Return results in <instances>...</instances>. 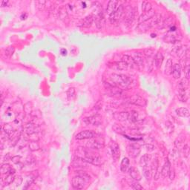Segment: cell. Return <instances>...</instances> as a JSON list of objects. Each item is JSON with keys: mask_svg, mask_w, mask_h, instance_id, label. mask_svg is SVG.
Instances as JSON below:
<instances>
[{"mask_svg": "<svg viewBox=\"0 0 190 190\" xmlns=\"http://www.w3.org/2000/svg\"><path fill=\"white\" fill-rule=\"evenodd\" d=\"M130 103H133V104L136 105V106H146V103L145 99L143 98V97H142L141 96L138 95L132 96V97L130 98Z\"/></svg>", "mask_w": 190, "mask_h": 190, "instance_id": "16", "label": "cell"}, {"mask_svg": "<svg viewBox=\"0 0 190 190\" xmlns=\"http://www.w3.org/2000/svg\"><path fill=\"white\" fill-rule=\"evenodd\" d=\"M173 21H174V18H173V17H171V16L167 17V19H166L165 20H163V21L162 22L161 28H165V27L170 26V25H172Z\"/></svg>", "mask_w": 190, "mask_h": 190, "instance_id": "41", "label": "cell"}, {"mask_svg": "<svg viewBox=\"0 0 190 190\" xmlns=\"http://www.w3.org/2000/svg\"><path fill=\"white\" fill-rule=\"evenodd\" d=\"M90 180V176L84 171L79 172L76 176H74L71 181L72 187L75 189H84L87 183Z\"/></svg>", "mask_w": 190, "mask_h": 190, "instance_id": "2", "label": "cell"}, {"mask_svg": "<svg viewBox=\"0 0 190 190\" xmlns=\"http://www.w3.org/2000/svg\"><path fill=\"white\" fill-rule=\"evenodd\" d=\"M2 129L4 130L5 132H6L7 134H8L10 136L14 132V128H13L10 124H8V123H7V124H5V125H2Z\"/></svg>", "mask_w": 190, "mask_h": 190, "instance_id": "42", "label": "cell"}, {"mask_svg": "<svg viewBox=\"0 0 190 190\" xmlns=\"http://www.w3.org/2000/svg\"><path fill=\"white\" fill-rule=\"evenodd\" d=\"M189 70H190L189 65H186L185 68H184V72H185V77H186L185 79L188 80H189Z\"/></svg>", "mask_w": 190, "mask_h": 190, "instance_id": "51", "label": "cell"}, {"mask_svg": "<svg viewBox=\"0 0 190 190\" xmlns=\"http://www.w3.org/2000/svg\"><path fill=\"white\" fill-rule=\"evenodd\" d=\"M124 6L123 5H120L117 7V8L109 15V21L111 24L115 25V24L119 23L122 19V17H123V14H124Z\"/></svg>", "mask_w": 190, "mask_h": 190, "instance_id": "4", "label": "cell"}, {"mask_svg": "<svg viewBox=\"0 0 190 190\" xmlns=\"http://www.w3.org/2000/svg\"><path fill=\"white\" fill-rule=\"evenodd\" d=\"M119 4L118 1L117 0H110L109 2H108V5H107V8H106V13L108 14H112L116 9L117 8V5Z\"/></svg>", "mask_w": 190, "mask_h": 190, "instance_id": "19", "label": "cell"}, {"mask_svg": "<svg viewBox=\"0 0 190 190\" xmlns=\"http://www.w3.org/2000/svg\"><path fill=\"white\" fill-rule=\"evenodd\" d=\"M145 146L146 148V150L149 151V152H152L154 150V146L152 144H146Z\"/></svg>", "mask_w": 190, "mask_h": 190, "instance_id": "53", "label": "cell"}, {"mask_svg": "<svg viewBox=\"0 0 190 190\" xmlns=\"http://www.w3.org/2000/svg\"><path fill=\"white\" fill-rule=\"evenodd\" d=\"M126 150L129 156L132 158H136L141 153V146L138 144H129Z\"/></svg>", "mask_w": 190, "mask_h": 190, "instance_id": "9", "label": "cell"}, {"mask_svg": "<svg viewBox=\"0 0 190 190\" xmlns=\"http://www.w3.org/2000/svg\"><path fill=\"white\" fill-rule=\"evenodd\" d=\"M8 1H7V2H5V1L2 2L1 6H2V7H5V6H6V5H8Z\"/></svg>", "mask_w": 190, "mask_h": 190, "instance_id": "55", "label": "cell"}, {"mask_svg": "<svg viewBox=\"0 0 190 190\" xmlns=\"http://www.w3.org/2000/svg\"><path fill=\"white\" fill-rule=\"evenodd\" d=\"M111 80L114 86L123 88H128L132 84V80L130 77L125 74H112L111 75Z\"/></svg>", "mask_w": 190, "mask_h": 190, "instance_id": "1", "label": "cell"}, {"mask_svg": "<svg viewBox=\"0 0 190 190\" xmlns=\"http://www.w3.org/2000/svg\"><path fill=\"white\" fill-rule=\"evenodd\" d=\"M160 21H161V15L158 14H155V15L153 16L152 18H151L150 19H149L148 21L139 24L137 29L138 31H146L149 29L152 28L155 25H159Z\"/></svg>", "mask_w": 190, "mask_h": 190, "instance_id": "3", "label": "cell"}, {"mask_svg": "<svg viewBox=\"0 0 190 190\" xmlns=\"http://www.w3.org/2000/svg\"><path fill=\"white\" fill-rule=\"evenodd\" d=\"M95 21V16L91 14L88 15L86 16V17L84 18V19L82 20V23H81L80 26L84 27H90L92 25V23H94Z\"/></svg>", "mask_w": 190, "mask_h": 190, "instance_id": "26", "label": "cell"}, {"mask_svg": "<svg viewBox=\"0 0 190 190\" xmlns=\"http://www.w3.org/2000/svg\"><path fill=\"white\" fill-rule=\"evenodd\" d=\"M130 186L133 189H136V190H140V189H143V186H142L141 184H138V183L137 182V180H135V181L131 183Z\"/></svg>", "mask_w": 190, "mask_h": 190, "instance_id": "47", "label": "cell"}, {"mask_svg": "<svg viewBox=\"0 0 190 190\" xmlns=\"http://www.w3.org/2000/svg\"><path fill=\"white\" fill-rule=\"evenodd\" d=\"M75 153V155L77 158H82V159H83L86 160V162H88V160H89L90 158H91V153H90L86 149H85L84 147L82 146H79L77 147V148L75 149L74 151Z\"/></svg>", "mask_w": 190, "mask_h": 190, "instance_id": "6", "label": "cell"}, {"mask_svg": "<svg viewBox=\"0 0 190 190\" xmlns=\"http://www.w3.org/2000/svg\"><path fill=\"white\" fill-rule=\"evenodd\" d=\"M139 120V114L136 111H131L129 112V117L128 120H129L131 123H137Z\"/></svg>", "mask_w": 190, "mask_h": 190, "instance_id": "34", "label": "cell"}, {"mask_svg": "<svg viewBox=\"0 0 190 190\" xmlns=\"http://www.w3.org/2000/svg\"><path fill=\"white\" fill-rule=\"evenodd\" d=\"M170 169H171V163L170 162H169V160L167 159L166 163H164L163 168H162L161 170L162 176H163V178H167V177H168L169 171H170Z\"/></svg>", "mask_w": 190, "mask_h": 190, "instance_id": "30", "label": "cell"}, {"mask_svg": "<svg viewBox=\"0 0 190 190\" xmlns=\"http://www.w3.org/2000/svg\"><path fill=\"white\" fill-rule=\"evenodd\" d=\"M183 152H184V156H185L186 158H188V157H189V146H188L187 144L185 145L184 146V149H183Z\"/></svg>", "mask_w": 190, "mask_h": 190, "instance_id": "48", "label": "cell"}, {"mask_svg": "<svg viewBox=\"0 0 190 190\" xmlns=\"http://www.w3.org/2000/svg\"><path fill=\"white\" fill-rule=\"evenodd\" d=\"M112 129H113V130L114 131V132H117V133L120 134H124L125 132V129L123 128L121 125L117 124V123H114V124L113 125V126H112Z\"/></svg>", "mask_w": 190, "mask_h": 190, "instance_id": "38", "label": "cell"}, {"mask_svg": "<svg viewBox=\"0 0 190 190\" xmlns=\"http://www.w3.org/2000/svg\"><path fill=\"white\" fill-rule=\"evenodd\" d=\"M142 10H143V13L150 11L152 10V5L149 2H143V3H142Z\"/></svg>", "mask_w": 190, "mask_h": 190, "instance_id": "39", "label": "cell"}, {"mask_svg": "<svg viewBox=\"0 0 190 190\" xmlns=\"http://www.w3.org/2000/svg\"><path fill=\"white\" fill-rule=\"evenodd\" d=\"M96 137V133L91 130H84L79 132L76 134L75 138L77 140H86V139H92Z\"/></svg>", "mask_w": 190, "mask_h": 190, "instance_id": "11", "label": "cell"}, {"mask_svg": "<svg viewBox=\"0 0 190 190\" xmlns=\"http://www.w3.org/2000/svg\"><path fill=\"white\" fill-rule=\"evenodd\" d=\"M175 53H177L178 56L180 59L185 58V57H188V53H189V49H188L187 45H181L180 47H178L175 50Z\"/></svg>", "mask_w": 190, "mask_h": 190, "instance_id": "14", "label": "cell"}, {"mask_svg": "<svg viewBox=\"0 0 190 190\" xmlns=\"http://www.w3.org/2000/svg\"><path fill=\"white\" fill-rule=\"evenodd\" d=\"M14 53V48L13 47V46H9V47H8L5 50V57H8V58H10Z\"/></svg>", "mask_w": 190, "mask_h": 190, "instance_id": "45", "label": "cell"}, {"mask_svg": "<svg viewBox=\"0 0 190 190\" xmlns=\"http://www.w3.org/2000/svg\"><path fill=\"white\" fill-rule=\"evenodd\" d=\"M110 150L112 152V158L114 161H117L120 158V146L116 142L111 141L110 144Z\"/></svg>", "mask_w": 190, "mask_h": 190, "instance_id": "10", "label": "cell"}, {"mask_svg": "<svg viewBox=\"0 0 190 190\" xmlns=\"http://www.w3.org/2000/svg\"><path fill=\"white\" fill-rule=\"evenodd\" d=\"M154 15H155V12L153 10L150 11L149 12L143 13V14L139 16V18H138V23L141 24L143 23H145V22L150 19L151 18H152Z\"/></svg>", "mask_w": 190, "mask_h": 190, "instance_id": "17", "label": "cell"}, {"mask_svg": "<svg viewBox=\"0 0 190 190\" xmlns=\"http://www.w3.org/2000/svg\"><path fill=\"white\" fill-rule=\"evenodd\" d=\"M143 175L146 180H149L152 178V171L151 169V168H149V167H146L143 168Z\"/></svg>", "mask_w": 190, "mask_h": 190, "instance_id": "40", "label": "cell"}, {"mask_svg": "<svg viewBox=\"0 0 190 190\" xmlns=\"http://www.w3.org/2000/svg\"><path fill=\"white\" fill-rule=\"evenodd\" d=\"M175 112H176L177 115L181 117H189L190 115L189 109L186 108H184V107L178 108V109H176V111H175Z\"/></svg>", "mask_w": 190, "mask_h": 190, "instance_id": "31", "label": "cell"}, {"mask_svg": "<svg viewBox=\"0 0 190 190\" xmlns=\"http://www.w3.org/2000/svg\"><path fill=\"white\" fill-rule=\"evenodd\" d=\"M172 76L175 79H179L181 76V66L180 64H175L173 65V69H172Z\"/></svg>", "mask_w": 190, "mask_h": 190, "instance_id": "29", "label": "cell"}, {"mask_svg": "<svg viewBox=\"0 0 190 190\" xmlns=\"http://www.w3.org/2000/svg\"><path fill=\"white\" fill-rule=\"evenodd\" d=\"M150 160H151V156L149 155V154H146L142 156L141 160H140V164H141L142 168L148 167L149 162Z\"/></svg>", "mask_w": 190, "mask_h": 190, "instance_id": "36", "label": "cell"}, {"mask_svg": "<svg viewBox=\"0 0 190 190\" xmlns=\"http://www.w3.org/2000/svg\"><path fill=\"white\" fill-rule=\"evenodd\" d=\"M108 66L110 69L116 70V71H124V70L128 69L129 66L124 61H117V62H114L112 63H108Z\"/></svg>", "mask_w": 190, "mask_h": 190, "instance_id": "12", "label": "cell"}, {"mask_svg": "<svg viewBox=\"0 0 190 190\" xmlns=\"http://www.w3.org/2000/svg\"><path fill=\"white\" fill-rule=\"evenodd\" d=\"M134 59V62H135L137 69L140 71L143 69V66H144V59H143L142 53L137 52L134 53V56L132 57Z\"/></svg>", "mask_w": 190, "mask_h": 190, "instance_id": "13", "label": "cell"}, {"mask_svg": "<svg viewBox=\"0 0 190 190\" xmlns=\"http://www.w3.org/2000/svg\"><path fill=\"white\" fill-rule=\"evenodd\" d=\"M29 149L32 152H35V151H38L40 149V147L37 142L33 141L29 143Z\"/></svg>", "mask_w": 190, "mask_h": 190, "instance_id": "44", "label": "cell"}, {"mask_svg": "<svg viewBox=\"0 0 190 190\" xmlns=\"http://www.w3.org/2000/svg\"><path fill=\"white\" fill-rule=\"evenodd\" d=\"M113 117L117 121H126L128 120L129 117V112H116L113 114Z\"/></svg>", "mask_w": 190, "mask_h": 190, "instance_id": "20", "label": "cell"}, {"mask_svg": "<svg viewBox=\"0 0 190 190\" xmlns=\"http://www.w3.org/2000/svg\"><path fill=\"white\" fill-rule=\"evenodd\" d=\"M15 178V173H9V174L6 175V177L2 179L3 182H4V186H9L10 184H12Z\"/></svg>", "mask_w": 190, "mask_h": 190, "instance_id": "33", "label": "cell"}, {"mask_svg": "<svg viewBox=\"0 0 190 190\" xmlns=\"http://www.w3.org/2000/svg\"><path fill=\"white\" fill-rule=\"evenodd\" d=\"M22 182H23V178H22L20 176H18L16 177L15 180H14V181L12 183V184H16V186H19L20 184H22Z\"/></svg>", "mask_w": 190, "mask_h": 190, "instance_id": "49", "label": "cell"}, {"mask_svg": "<svg viewBox=\"0 0 190 190\" xmlns=\"http://www.w3.org/2000/svg\"><path fill=\"white\" fill-rule=\"evenodd\" d=\"M129 171V175H130L131 178H132V179H134V180L139 181V180H141L142 175L137 169H135V168H134V167H130Z\"/></svg>", "mask_w": 190, "mask_h": 190, "instance_id": "23", "label": "cell"}, {"mask_svg": "<svg viewBox=\"0 0 190 190\" xmlns=\"http://www.w3.org/2000/svg\"><path fill=\"white\" fill-rule=\"evenodd\" d=\"M163 53L161 52H158L156 53L155 57H154V65H155V67L157 69H160V67H161L162 63H163Z\"/></svg>", "mask_w": 190, "mask_h": 190, "instance_id": "27", "label": "cell"}, {"mask_svg": "<svg viewBox=\"0 0 190 190\" xmlns=\"http://www.w3.org/2000/svg\"><path fill=\"white\" fill-rule=\"evenodd\" d=\"M87 146L90 149L99 150V149H102L103 148V143L98 140H95V141L88 142Z\"/></svg>", "mask_w": 190, "mask_h": 190, "instance_id": "22", "label": "cell"}, {"mask_svg": "<svg viewBox=\"0 0 190 190\" xmlns=\"http://www.w3.org/2000/svg\"><path fill=\"white\" fill-rule=\"evenodd\" d=\"M95 21L96 26L98 29H103L106 27V19H105L104 16L102 13H99V14L95 18Z\"/></svg>", "mask_w": 190, "mask_h": 190, "instance_id": "15", "label": "cell"}, {"mask_svg": "<svg viewBox=\"0 0 190 190\" xmlns=\"http://www.w3.org/2000/svg\"><path fill=\"white\" fill-rule=\"evenodd\" d=\"M37 132V126L32 123H28L25 126V132L27 135H32Z\"/></svg>", "mask_w": 190, "mask_h": 190, "instance_id": "21", "label": "cell"}, {"mask_svg": "<svg viewBox=\"0 0 190 190\" xmlns=\"http://www.w3.org/2000/svg\"><path fill=\"white\" fill-rule=\"evenodd\" d=\"M34 180V178H30V180H29L26 183V184H25V187H24V189H27V188H28V186H31V184H33Z\"/></svg>", "mask_w": 190, "mask_h": 190, "instance_id": "54", "label": "cell"}, {"mask_svg": "<svg viewBox=\"0 0 190 190\" xmlns=\"http://www.w3.org/2000/svg\"><path fill=\"white\" fill-rule=\"evenodd\" d=\"M181 38V34H179L178 31H170L167 34H166V36L163 37V40L167 42H171L172 43V42H180Z\"/></svg>", "mask_w": 190, "mask_h": 190, "instance_id": "8", "label": "cell"}, {"mask_svg": "<svg viewBox=\"0 0 190 190\" xmlns=\"http://www.w3.org/2000/svg\"><path fill=\"white\" fill-rule=\"evenodd\" d=\"M67 97L69 99H72L75 97V89L74 88H69L67 91Z\"/></svg>", "mask_w": 190, "mask_h": 190, "instance_id": "46", "label": "cell"}, {"mask_svg": "<svg viewBox=\"0 0 190 190\" xmlns=\"http://www.w3.org/2000/svg\"><path fill=\"white\" fill-rule=\"evenodd\" d=\"M122 60L124 61L125 63L128 65L129 67H130L131 69H137V66H136L135 62H134V59L132 58V57L129 56V55H123Z\"/></svg>", "mask_w": 190, "mask_h": 190, "instance_id": "25", "label": "cell"}, {"mask_svg": "<svg viewBox=\"0 0 190 190\" xmlns=\"http://www.w3.org/2000/svg\"><path fill=\"white\" fill-rule=\"evenodd\" d=\"M88 164V163L86 162V160L82 159V158H77V157L74 159L72 162V166L74 168H80V169H82V168L87 167Z\"/></svg>", "mask_w": 190, "mask_h": 190, "instance_id": "18", "label": "cell"}, {"mask_svg": "<svg viewBox=\"0 0 190 190\" xmlns=\"http://www.w3.org/2000/svg\"><path fill=\"white\" fill-rule=\"evenodd\" d=\"M83 123L86 125H99L102 123V117L98 114H96L95 115L90 116V117H85L83 119Z\"/></svg>", "mask_w": 190, "mask_h": 190, "instance_id": "5", "label": "cell"}, {"mask_svg": "<svg viewBox=\"0 0 190 190\" xmlns=\"http://www.w3.org/2000/svg\"><path fill=\"white\" fill-rule=\"evenodd\" d=\"M46 2H47L46 1H43V0H39V1H36V2H35V4H36V6L38 10L40 11H43L44 9L46 8Z\"/></svg>", "mask_w": 190, "mask_h": 190, "instance_id": "43", "label": "cell"}, {"mask_svg": "<svg viewBox=\"0 0 190 190\" xmlns=\"http://www.w3.org/2000/svg\"><path fill=\"white\" fill-rule=\"evenodd\" d=\"M178 98L183 103H185L188 99V94L187 88H180L178 92Z\"/></svg>", "mask_w": 190, "mask_h": 190, "instance_id": "28", "label": "cell"}, {"mask_svg": "<svg viewBox=\"0 0 190 190\" xmlns=\"http://www.w3.org/2000/svg\"><path fill=\"white\" fill-rule=\"evenodd\" d=\"M68 5H64V6L60 7V10H59V16L60 19H63L67 17L68 16V10H67Z\"/></svg>", "mask_w": 190, "mask_h": 190, "instance_id": "37", "label": "cell"}, {"mask_svg": "<svg viewBox=\"0 0 190 190\" xmlns=\"http://www.w3.org/2000/svg\"><path fill=\"white\" fill-rule=\"evenodd\" d=\"M130 161L128 158H124L122 160L120 163V170L122 172L125 173L128 172L130 169Z\"/></svg>", "mask_w": 190, "mask_h": 190, "instance_id": "24", "label": "cell"}, {"mask_svg": "<svg viewBox=\"0 0 190 190\" xmlns=\"http://www.w3.org/2000/svg\"><path fill=\"white\" fill-rule=\"evenodd\" d=\"M173 62L172 60H171V59H169L167 61V63H166L165 65V70H164V71H165V74L167 75H170L171 74V72H172V69H173Z\"/></svg>", "mask_w": 190, "mask_h": 190, "instance_id": "35", "label": "cell"}, {"mask_svg": "<svg viewBox=\"0 0 190 190\" xmlns=\"http://www.w3.org/2000/svg\"><path fill=\"white\" fill-rule=\"evenodd\" d=\"M15 169H14L8 163H4L2 165L1 167V173L2 174H6L8 175L9 173H15Z\"/></svg>", "mask_w": 190, "mask_h": 190, "instance_id": "32", "label": "cell"}, {"mask_svg": "<svg viewBox=\"0 0 190 190\" xmlns=\"http://www.w3.org/2000/svg\"><path fill=\"white\" fill-rule=\"evenodd\" d=\"M168 176L169 177V179H170L171 180H174L175 178V169H170V171H169V175Z\"/></svg>", "mask_w": 190, "mask_h": 190, "instance_id": "52", "label": "cell"}, {"mask_svg": "<svg viewBox=\"0 0 190 190\" xmlns=\"http://www.w3.org/2000/svg\"><path fill=\"white\" fill-rule=\"evenodd\" d=\"M124 21L127 25H131L135 17V11L132 7H127L124 11Z\"/></svg>", "mask_w": 190, "mask_h": 190, "instance_id": "7", "label": "cell"}, {"mask_svg": "<svg viewBox=\"0 0 190 190\" xmlns=\"http://www.w3.org/2000/svg\"><path fill=\"white\" fill-rule=\"evenodd\" d=\"M11 161L14 163L17 164V165H18V164H19L20 162H21V157L19 156V155L13 157V158H11Z\"/></svg>", "mask_w": 190, "mask_h": 190, "instance_id": "50", "label": "cell"}]
</instances>
